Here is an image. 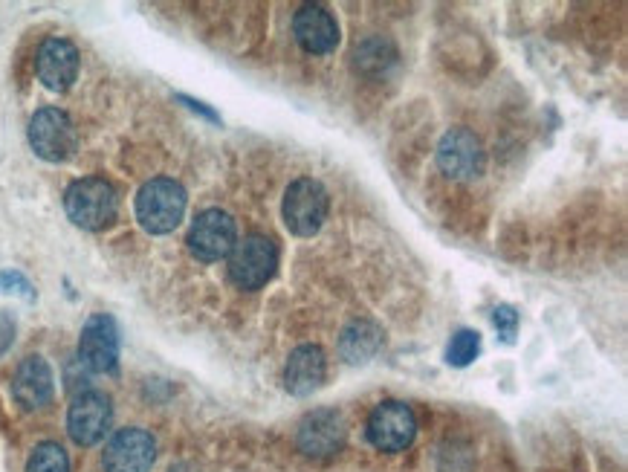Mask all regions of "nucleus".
<instances>
[{"instance_id": "f257e3e1", "label": "nucleus", "mask_w": 628, "mask_h": 472, "mask_svg": "<svg viewBox=\"0 0 628 472\" xmlns=\"http://www.w3.org/2000/svg\"><path fill=\"white\" fill-rule=\"evenodd\" d=\"M64 212L84 232H102L116 221L119 197L105 177H82L67 186Z\"/></svg>"}, {"instance_id": "f03ea898", "label": "nucleus", "mask_w": 628, "mask_h": 472, "mask_svg": "<svg viewBox=\"0 0 628 472\" xmlns=\"http://www.w3.org/2000/svg\"><path fill=\"white\" fill-rule=\"evenodd\" d=\"M186 189L171 177H154L137 192V221L151 235L174 232L186 215Z\"/></svg>"}, {"instance_id": "7ed1b4c3", "label": "nucleus", "mask_w": 628, "mask_h": 472, "mask_svg": "<svg viewBox=\"0 0 628 472\" xmlns=\"http://www.w3.org/2000/svg\"><path fill=\"white\" fill-rule=\"evenodd\" d=\"M27 137L35 157H41L47 163H64L79 148L76 125H73L70 113L61 111V108H41V111L32 113Z\"/></svg>"}, {"instance_id": "20e7f679", "label": "nucleus", "mask_w": 628, "mask_h": 472, "mask_svg": "<svg viewBox=\"0 0 628 472\" xmlns=\"http://www.w3.org/2000/svg\"><path fill=\"white\" fill-rule=\"evenodd\" d=\"M278 267V247L267 235H246L229 252V278L238 290H261Z\"/></svg>"}, {"instance_id": "39448f33", "label": "nucleus", "mask_w": 628, "mask_h": 472, "mask_svg": "<svg viewBox=\"0 0 628 472\" xmlns=\"http://www.w3.org/2000/svg\"><path fill=\"white\" fill-rule=\"evenodd\" d=\"M328 209V189L313 177H301L284 192V223L299 238L316 235L328 221Z\"/></svg>"}, {"instance_id": "423d86ee", "label": "nucleus", "mask_w": 628, "mask_h": 472, "mask_svg": "<svg viewBox=\"0 0 628 472\" xmlns=\"http://www.w3.org/2000/svg\"><path fill=\"white\" fill-rule=\"evenodd\" d=\"M368 441L374 449H380L385 455L394 452H406L414 438H417V417L411 412V406L400 400H383L365 423Z\"/></svg>"}, {"instance_id": "0eeeda50", "label": "nucleus", "mask_w": 628, "mask_h": 472, "mask_svg": "<svg viewBox=\"0 0 628 472\" xmlns=\"http://www.w3.org/2000/svg\"><path fill=\"white\" fill-rule=\"evenodd\" d=\"M189 252L203 264H215L229 258V252L238 244V226L235 218L223 209H203L189 229Z\"/></svg>"}, {"instance_id": "6e6552de", "label": "nucleus", "mask_w": 628, "mask_h": 472, "mask_svg": "<svg viewBox=\"0 0 628 472\" xmlns=\"http://www.w3.org/2000/svg\"><path fill=\"white\" fill-rule=\"evenodd\" d=\"M345 441H348V426H345L342 412L322 406V409H313L301 417L296 444L307 458L328 461L345 449Z\"/></svg>"}, {"instance_id": "1a4fd4ad", "label": "nucleus", "mask_w": 628, "mask_h": 472, "mask_svg": "<svg viewBox=\"0 0 628 472\" xmlns=\"http://www.w3.org/2000/svg\"><path fill=\"white\" fill-rule=\"evenodd\" d=\"M119 345L116 319L110 313H93L79 336V365L90 374H116Z\"/></svg>"}, {"instance_id": "9d476101", "label": "nucleus", "mask_w": 628, "mask_h": 472, "mask_svg": "<svg viewBox=\"0 0 628 472\" xmlns=\"http://www.w3.org/2000/svg\"><path fill=\"white\" fill-rule=\"evenodd\" d=\"M113 423V403L105 391L84 389L73 397L67 409V435L73 444L96 446L110 432Z\"/></svg>"}, {"instance_id": "9b49d317", "label": "nucleus", "mask_w": 628, "mask_h": 472, "mask_svg": "<svg viewBox=\"0 0 628 472\" xmlns=\"http://www.w3.org/2000/svg\"><path fill=\"white\" fill-rule=\"evenodd\" d=\"M437 166L449 180H458V183L478 180L484 174V166H487V154H484L481 139L466 128L446 131L443 139L437 142Z\"/></svg>"}, {"instance_id": "f8f14e48", "label": "nucleus", "mask_w": 628, "mask_h": 472, "mask_svg": "<svg viewBox=\"0 0 628 472\" xmlns=\"http://www.w3.org/2000/svg\"><path fill=\"white\" fill-rule=\"evenodd\" d=\"M157 461V441L148 429H119L102 452L105 472H151Z\"/></svg>"}, {"instance_id": "ddd939ff", "label": "nucleus", "mask_w": 628, "mask_h": 472, "mask_svg": "<svg viewBox=\"0 0 628 472\" xmlns=\"http://www.w3.org/2000/svg\"><path fill=\"white\" fill-rule=\"evenodd\" d=\"M38 82L53 93H67L79 79V50L67 38H47L35 53Z\"/></svg>"}, {"instance_id": "4468645a", "label": "nucleus", "mask_w": 628, "mask_h": 472, "mask_svg": "<svg viewBox=\"0 0 628 472\" xmlns=\"http://www.w3.org/2000/svg\"><path fill=\"white\" fill-rule=\"evenodd\" d=\"M53 394L55 377L50 362L38 354L18 362V368L12 374V397L24 412H38V409L50 406Z\"/></svg>"}, {"instance_id": "2eb2a0df", "label": "nucleus", "mask_w": 628, "mask_h": 472, "mask_svg": "<svg viewBox=\"0 0 628 472\" xmlns=\"http://www.w3.org/2000/svg\"><path fill=\"white\" fill-rule=\"evenodd\" d=\"M293 35L299 47L310 56H328L339 47V24L325 6L304 3L293 18Z\"/></svg>"}, {"instance_id": "dca6fc26", "label": "nucleus", "mask_w": 628, "mask_h": 472, "mask_svg": "<svg viewBox=\"0 0 628 472\" xmlns=\"http://www.w3.org/2000/svg\"><path fill=\"white\" fill-rule=\"evenodd\" d=\"M328 377V360L319 345H299L284 368V389L293 397H310L313 391L322 389Z\"/></svg>"}, {"instance_id": "f3484780", "label": "nucleus", "mask_w": 628, "mask_h": 472, "mask_svg": "<svg viewBox=\"0 0 628 472\" xmlns=\"http://www.w3.org/2000/svg\"><path fill=\"white\" fill-rule=\"evenodd\" d=\"M380 345H383V331L371 319H354L351 325H345V331L339 336V354L351 365L371 360L380 351Z\"/></svg>"}, {"instance_id": "a211bd4d", "label": "nucleus", "mask_w": 628, "mask_h": 472, "mask_svg": "<svg viewBox=\"0 0 628 472\" xmlns=\"http://www.w3.org/2000/svg\"><path fill=\"white\" fill-rule=\"evenodd\" d=\"M27 472H70V455L55 441H44L32 449L27 461Z\"/></svg>"}, {"instance_id": "6ab92c4d", "label": "nucleus", "mask_w": 628, "mask_h": 472, "mask_svg": "<svg viewBox=\"0 0 628 472\" xmlns=\"http://www.w3.org/2000/svg\"><path fill=\"white\" fill-rule=\"evenodd\" d=\"M478 351H481V334L464 328V331H458V334L452 336V342L446 348V362L455 365V368H466L469 362L478 357Z\"/></svg>"}, {"instance_id": "aec40b11", "label": "nucleus", "mask_w": 628, "mask_h": 472, "mask_svg": "<svg viewBox=\"0 0 628 472\" xmlns=\"http://www.w3.org/2000/svg\"><path fill=\"white\" fill-rule=\"evenodd\" d=\"M0 293L3 296H18L24 302H35V296H38L32 281L18 270H0Z\"/></svg>"}, {"instance_id": "412c9836", "label": "nucleus", "mask_w": 628, "mask_h": 472, "mask_svg": "<svg viewBox=\"0 0 628 472\" xmlns=\"http://www.w3.org/2000/svg\"><path fill=\"white\" fill-rule=\"evenodd\" d=\"M492 322H495V331L504 342H513L516 331H519V310L513 305H498L492 310Z\"/></svg>"}, {"instance_id": "4be33fe9", "label": "nucleus", "mask_w": 628, "mask_h": 472, "mask_svg": "<svg viewBox=\"0 0 628 472\" xmlns=\"http://www.w3.org/2000/svg\"><path fill=\"white\" fill-rule=\"evenodd\" d=\"M15 342V319L0 310V354H6Z\"/></svg>"}, {"instance_id": "5701e85b", "label": "nucleus", "mask_w": 628, "mask_h": 472, "mask_svg": "<svg viewBox=\"0 0 628 472\" xmlns=\"http://www.w3.org/2000/svg\"><path fill=\"white\" fill-rule=\"evenodd\" d=\"M177 102H183V105H186L189 111L200 113V116H203V119H209V122H220L218 113L212 111V108H206L203 102H197V99H192V96H183V93H177Z\"/></svg>"}]
</instances>
